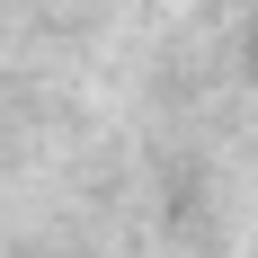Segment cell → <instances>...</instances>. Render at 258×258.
Wrapping results in <instances>:
<instances>
[]
</instances>
